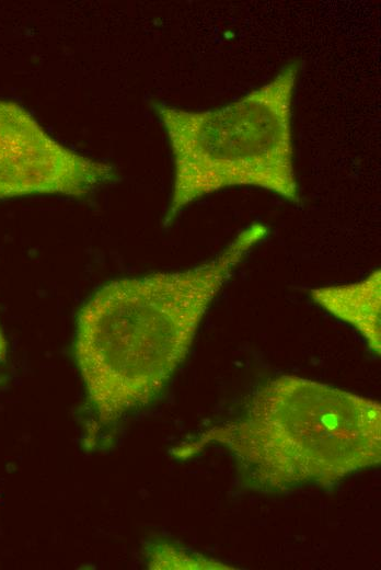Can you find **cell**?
Instances as JSON below:
<instances>
[{
	"mask_svg": "<svg viewBox=\"0 0 381 570\" xmlns=\"http://www.w3.org/2000/svg\"><path fill=\"white\" fill-rule=\"evenodd\" d=\"M267 235V226L251 224L204 263L116 280L86 301L78 316L74 355L101 422H114L163 389L210 305Z\"/></svg>",
	"mask_w": 381,
	"mask_h": 570,
	"instance_id": "cell-1",
	"label": "cell"
},
{
	"mask_svg": "<svg viewBox=\"0 0 381 570\" xmlns=\"http://www.w3.org/2000/svg\"><path fill=\"white\" fill-rule=\"evenodd\" d=\"M257 487L331 483L381 458V407L314 380L279 376L254 396L244 419L213 430Z\"/></svg>",
	"mask_w": 381,
	"mask_h": 570,
	"instance_id": "cell-2",
	"label": "cell"
},
{
	"mask_svg": "<svg viewBox=\"0 0 381 570\" xmlns=\"http://www.w3.org/2000/svg\"><path fill=\"white\" fill-rule=\"evenodd\" d=\"M300 62L219 107L188 111L163 102L153 110L165 130L174 164L164 224L192 203L233 186H254L298 204L292 107Z\"/></svg>",
	"mask_w": 381,
	"mask_h": 570,
	"instance_id": "cell-3",
	"label": "cell"
},
{
	"mask_svg": "<svg viewBox=\"0 0 381 570\" xmlns=\"http://www.w3.org/2000/svg\"><path fill=\"white\" fill-rule=\"evenodd\" d=\"M115 179L111 164L67 148L22 106L0 100V198L83 197Z\"/></svg>",
	"mask_w": 381,
	"mask_h": 570,
	"instance_id": "cell-4",
	"label": "cell"
},
{
	"mask_svg": "<svg viewBox=\"0 0 381 570\" xmlns=\"http://www.w3.org/2000/svg\"><path fill=\"white\" fill-rule=\"evenodd\" d=\"M312 299L334 317L349 323L380 354L381 273L372 271L365 278L311 290Z\"/></svg>",
	"mask_w": 381,
	"mask_h": 570,
	"instance_id": "cell-5",
	"label": "cell"
},
{
	"mask_svg": "<svg viewBox=\"0 0 381 570\" xmlns=\"http://www.w3.org/2000/svg\"><path fill=\"white\" fill-rule=\"evenodd\" d=\"M5 346H7L5 341H4L1 330H0V362L3 361L5 357V353H7Z\"/></svg>",
	"mask_w": 381,
	"mask_h": 570,
	"instance_id": "cell-6",
	"label": "cell"
}]
</instances>
